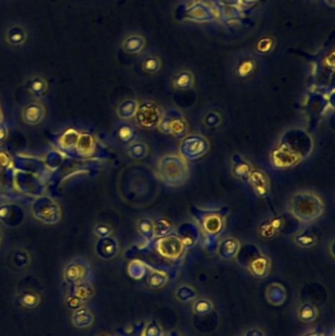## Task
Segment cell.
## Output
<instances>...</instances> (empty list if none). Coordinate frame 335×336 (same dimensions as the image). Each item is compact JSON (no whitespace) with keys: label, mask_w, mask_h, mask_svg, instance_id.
Here are the masks:
<instances>
[{"label":"cell","mask_w":335,"mask_h":336,"mask_svg":"<svg viewBox=\"0 0 335 336\" xmlns=\"http://www.w3.org/2000/svg\"><path fill=\"white\" fill-rule=\"evenodd\" d=\"M290 209L298 219L309 222L321 217L324 211V204L318 196L313 193L304 192L293 196Z\"/></svg>","instance_id":"obj_1"},{"label":"cell","mask_w":335,"mask_h":336,"mask_svg":"<svg viewBox=\"0 0 335 336\" xmlns=\"http://www.w3.org/2000/svg\"><path fill=\"white\" fill-rule=\"evenodd\" d=\"M158 171L162 181L169 186L183 184L188 178L187 164L178 155H166L158 163Z\"/></svg>","instance_id":"obj_2"},{"label":"cell","mask_w":335,"mask_h":336,"mask_svg":"<svg viewBox=\"0 0 335 336\" xmlns=\"http://www.w3.org/2000/svg\"><path fill=\"white\" fill-rule=\"evenodd\" d=\"M136 118L142 128L152 129L160 125L162 121V109L154 102H145L137 109Z\"/></svg>","instance_id":"obj_3"},{"label":"cell","mask_w":335,"mask_h":336,"mask_svg":"<svg viewBox=\"0 0 335 336\" xmlns=\"http://www.w3.org/2000/svg\"><path fill=\"white\" fill-rule=\"evenodd\" d=\"M158 249L163 256L166 257H177L182 252L183 244L176 237H167L162 239L158 244Z\"/></svg>","instance_id":"obj_4"},{"label":"cell","mask_w":335,"mask_h":336,"mask_svg":"<svg viewBox=\"0 0 335 336\" xmlns=\"http://www.w3.org/2000/svg\"><path fill=\"white\" fill-rule=\"evenodd\" d=\"M250 182L256 193L260 197H266L270 191V184L267 175L259 170H254L250 174Z\"/></svg>","instance_id":"obj_5"},{"label":"cell","mask_w":335,"mask_h":336,"mask_svg":"<svg viewBox=\"0 0 335 336\" xmlns=\"http://www.w3.org/2000/svg\"><path fill=\"white\" fill-rule=\"evenodd\" d=\"M183 147H185V150H184L183 152L185 155L189 156V157H197V156H200L201 154H204L205 151L207 150V143L205 141L204 138H201L199 136V139L198 141L196 143V146L193 147L191 146L188 142L186 140H184Z\"/></svg>","instance_id":"obj_6"},{"label":"cell","mask_w":335,"mask_h":336,"mask_svg":"<svg viewBox=\"0 0 335 336\" xmlns=\"http://www.w3.org/2000/svg\"><path fill=\"white\" fill-rule=\"evenodd\" d=\"M162 128L164 130V129H167V133H170V134H173L175 136H182L183 134H185L186 132V123L184 121L182 117H175L173 118L171 121L169 122H166V121H162Z\"/></svg>","instance_id":"obj_7"},{"label":"cell","mask_w":335,"mask_h":336,"mask_svg":"<svg viewBox=\"0 0 335 336\" xmlns=\"http://www.w3.org/2000/svg\"><path fill=\"white\" fill-rule=\"evenodd\" d=\"M269 269V261L266 258H258L253 260L251 263V271L255 275H263L267 273Z\"/></svg>","instance_id":"obj_8"},{"label":"cell","mask_w":335,"mask_h":336,"mask_svg":"<svg viewBox=\"0 0 335 336\" xmlns=\"http://www.w3.org/2000/svg\"><path fill=\"white\" fill-rule=\"evenodd\" d=\"M222 227V221L217 216H209L204 222V228L208 233H217Z\"/></svg>","instance_id":"obj_9"},{"label":"cell","mask_w":335,"mask_h":336,"mask_svg":"<svg viewBox=\"0 0 335 336\" xmlns=\"http://www.w3.org/2000/svg\"><path fill=\"white\" fill-rule=\"evenodd\" d=\"M172 230V223L167 219H158L153 224V234L167 235Z\"/></svg>","instance_id":"obj_10"},{"label":"cell","mask_w":335,"mask_h":336,"mask_svg":"<svg viewBox=\"0 0 335 336\" xmlns=\"http://www.w3.org/2000/svg\"><path fill=\"white\" fill-rule=\"evenodd\" d=\"M192 84H193L192 75L187 72L181 73L174 81V86L179 90H187L192 86Z\"/></svg>","instance_id":"obj_11"},{"label":"cell","mask_w":335,"mask_h":336,"mask_svg":"<svg viewBox=\"0 0 335 336\" xmlns=\"http://www.w3.org/2000/svg\"><path fill=\"white\" fill-rule=\"evenodd\" d=\"M137 109H138V105L135 101H126L124 104H122V111L120 115L125 118L132 117L133 115L136 114Z\"/></svg>","instance_id":"obj_12"},{"label":"cell","mask_w":335,"mask_h":336,"mask_svg":"<svg viewBox=\"0 0 335 336\" xmlns=\"http://www.w3.org/2000/svg\"><path fill=\"white\" fill-rule=\"evenodd\" d=\"M315 315V311L312 306L305 305L300 311V317L303 321H311Z\"/></svg>","instance_id":"obj_13"},{"label":"cell","mask_w":335,"mask_h":336,"mask_svg":"<svg viewBox=\"0 0 335 336\" xmlns=\"http://www.w3.org/2000/svg\"><path fill=\"white\" fill-rule=\"evenodd\" d=\"M146 69H147L148 71H150V72H153V71H156L157 65H155V63H153L152 60H150V61H148L147 64H146Z\"/></svg>","instance_id":"obj_14"}]
</instances>
